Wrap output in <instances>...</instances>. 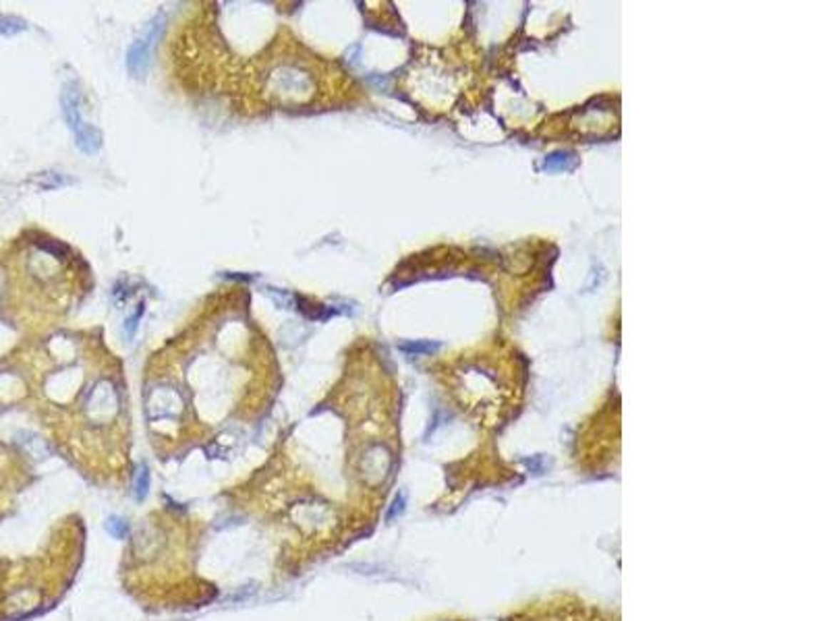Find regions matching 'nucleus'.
Masks as SVG:
<instances>
[{
  "label": "nucleus",
  "instance_id": "f257e3e1",
  "mask_svg": "<svg viewBox=\"0 0 829 621\" xmlns=\"http://www.w3.org/2000/svg\"><path fill=\"white\" fill-rule=\"evenodd\" d=\"M278 361L245 288H220L185 329L150 354L143 402L156 451L205 441L251 421L278 391Z\"/></svg>",
  "mask_w": 829,
  "mask_h": 621
},
{
  "label": "nucleus",
  "instance_id": "f03ea898",
  "mask_svg": "<svg viewBox=\"0 0 829 621\" xmlns=\"http://www.w3.org/2000/svg\"><path fill=\"white\" fill-rule=\"evenodd\" d=\"M42 356V396L56 425V441L89 474H131L127 384L102 329L56 332L46 340Z\"/></svg>",
  "mask_w": 829,
  "mask_h": 621
},
{
  "label": "nucleus",
  "instance_id": "7ed1b4c3",
  "mask_svg": "<svg viewBox=\"0 0 829 621\" xmlns=\"http://www.w3.org/2000/svg\"><path fill=\"white\" fill-rule=\"evenodd\" d=\"M13 263L17 267L13 284L23 290L29 319L40 327H54L66 319L93 288L91 270L81 253L42 230H29L19 238Z\"/></svg>",
  "mask_w": 829,
  "mask_h": 621
},
{
  "label": "nucleus",
  "instance_id": "20e7f679",
  "mask_svg": "<svg viewBox=\"0 0 829 621\" xmlns=\"http://www.w3.org/2000/svg\"><path fill=\"white\" fill-rule=\"evenodd\" d=\"M506 621H614L610 613L579 599H549L533 602Z\"/></svg>",
  "mask_w": 829,
  "mask_h": 621
},
{
  "label": "nucleus",
  "instance_id": "39448f33",
  "mask_svg": "<svg viewBox=\"0 0 829 621\" xmlns=\"http://www.w3.org/2000/svg\"><path fill=\"white\" fill-rule=\"evenodd\" d=\"M156 38H158V25L152 23V27L148 29V34L131 46L129 56H127V66H129V71H131L135 77H139V75L146 71L148 58H150V50H152L153 40H156Z\"/></svg>",
  "mask_w": 829,
  "mask_h": 621
},
{
  "label": "nucleus",
  "instance_id": "423d86ee",
  "mask_svg": "<svg viewBox=\"0 0 829 621\" xmlns=\"http://www.w3.org/2000/svg\"><path fill=\"white\" fill-rule=\"evenodd\" d=\"M63 110H65V118L66 123H68V127L75 133L83 125V120H81L79 110H77V91H75L73 83L65 86V91H63Z\"/></svg>",
  "mask_w": 829,
  "mask_h": 621
},
{
  "label": "nucleus",
  "instance_id": "0eeeda50",
  "mask_svg": "<svg viewBox=\"0 0 829 621\" xmlns=\"http://www.w3.org/2000/svg\"><path fill=\"white\" fill-rule=\"evenodd\" d=\"M75 143L79 145V150L86 151V153H96L102 145V135L100 130L93 129L91 125H81L79 129L75 130Z\"/></svg>",
  "mask_w": 829,
  "mask_h": 621
},
{
  "label": "nucleus",
  "instance_id": "6e6552de",
  "mask_svg": "<svg viewBox=\"0 0 829 621\" xmlns=\"http://www.w3.org/2000/svg\"><path fill=\"white\" fill-rule=\"evenodd\" d=\"M150 483H152V476H150V468L146 464H141L137 472L133 474V495L137 501H143L150 493Z\"/></svg>",
  "mask_w": 829,
  "mask_h": 621
},
{
  "label": "nucleus",
  "instance_id": "1a4fd4ad",
  "mask_svg": "<svg viewBox=\"0 0 829 621\" xmlns=\"http://www.w3.org/2000/svg\"><path fill=\"white\" fill-rule=\"evenodd\" d=\"M547 170H568L574 166V155L572 153H564V151H558V153H551L546 160Z\"/></svg>",
  "mask_w": 829,
  "mask_h": 621
},
{
  "label": "nucleus",
  "instance_id": "9d476101",
  "mask_svg": "<svg viewBox=\"0 0 829 621\" xmlns=\"http://www.w3.org/2000/svg\"><path fill=\"white\" fill-rule=\"evenodd\" d=\"M106 530L112 538H127L129 536V522L121 515H110L106 520Z\"/></svg>",
  "mask_w": 829,
  "mask_h": 621
},
{
  "label": "nucleus",
  "instance_id": "9b49d317",
  "mask_svg": "<svg viewBox=\"0 0 829 621\" xmlns=\"http://www.w3.org/2000/svg\"><path fill=\"white\" fill-rule=\"evenodd\" d=\"M23 29H27V25H25L23 19H17V17H2V15H0V36H15V34H19Z\"/></svg>",
  "mask_w": 829,
  "mask_h": 621
},
{
  "label": "nucleus",
  "instance_id": "f8f14e48",
  "mask_svg": "<svg viewBox=\"0 0 829 621\" xmlns=\"http://www.w3.org/2000/svg\"><path fill=\"white\" fill-rule=\"evenodd\" d=\"M437 348V344H425V342H409L400 344V350L409 352V354H429Z\"/></svg>",
  "mask_w": 829,
  "mask_h": 621
},
{
  "label": "nucleus",
  "instance_id": "ddd939ff",
  "mask_svg": "<svg viewBox=\"0 0 829 621\" xmlns=\"http://www.w3.org/2000/svg\"><path fill=\"white\" fill-rule=\"evenodd\" d=\"M450 621H460V620H450Z\"/></svg>",
  "mask_w": 829,
  "mask_h": 621
}]
</instances>
